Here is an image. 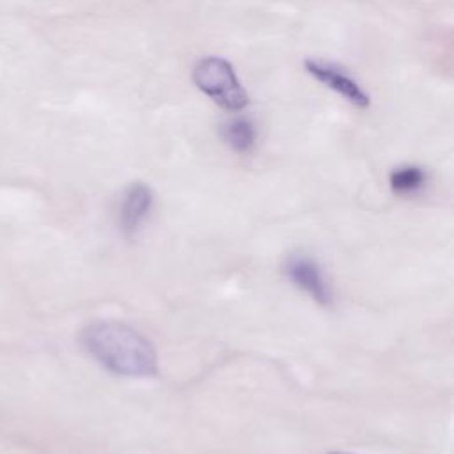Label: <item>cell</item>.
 Listing matches in <instances>:
<instances>
[{
	"label": "cell",
	"mask_w": 454,
	"mask_h": 454,
	"mask_svg": "<svg viewBox=\"0 0 454 454\" xmlns=\"http://www.w3.org/2000/svg\"><path fill=\"white\" fill-rule=\"evenodd\" d=\"M78 340L85 353L112 374L124 378L158 374V355L153 342L128 323L90 321L80 330Z\"/></svg>",
	"instance_id": "1"
},
{
	"label": "cell",
	"mask_w": 454,
	"mask_h": 454,
	"mask_svg": "<svg viewBox=\"0 0 454 454\" xmlns=\"http://www.w3.org/2000/svg\"><path fill=\"white\" fill-rule=\"evenodd\" d=\"M192 80L202 94L225 110H243L250 101L232 64L223 57L209 55L200 59L192 71Z\"/></svg>",
	"instance_id": "2"
},
{
	"label": "cell",
	"mask_w": 454,
	"mask_h": 454,
	"mask_svg": "<svg viewBox=\"0 0 454 454\" xmlns=\"http://www.w3.org/2000/svg\"><path fill=\"white\" fill-rule=\"evenodd\" d=\"M284 273L294 287L321 307H330L333 303V291L314 257L303 252L289 254L284 261Z\"/></svg>",
	"instance_id": "3"
},
{
	"label": "cell",
	"mask_w": 454,
	"mask_h": 454,
	"mask_svg": "<svg viewBox=\"0 0 454 454\" xmlns=\"http://www.w3.org/2000/svg\"><path fill=\"white\" fill-rule=\"evenodd\" d=\"M303 67L316 82H319L326 89L337 92L353 106L367 108L371 105V96L365 92V89L348 71H344L337 64L323 60V59L309 57V59H305Z\"/></svg>",
	"instance_id": "4"
},
{
	"label": "cell",
	"mask_w": 454,
	"mask_h": 454,
	"mask_svg": "<svg viewBox=\"0 0 454 454\" xmlns=\"http://www.w3.org/2000/svg\"><path fill=\"white\" fill-rule=\"evenodd\" d=\"M153 204H154L153 190L145 183H131L124 190L119 200V209H117L119 231L126 238L135 236L147 222L153 211Z\"/></svg>",
	"instance_id": "5"
},
{
	"label": "cell",
	"mask_w": 454,
	"mask_h": 454,
	"mask_svg": "<svg viewBox=\"0 0 454 454\" xmlns=\"http://www.w3.org/2000/svg\"><path fill=\"white\" fill-rule=\"evenodd\" d=\"M223 142L238 154H247L255 147L257 129L248 117H234L222 126Z\"/></svg>",
	"instance_id": "6"
},
{
	"label": "cell",
	"mask_w": 454,
	"mask_h": 454,
	"mask_svg": "<svg viewBox=\"0 0 454 454\" xmlns=\"http://www.w3.org/2000/svg\"><path fill=\"white\" fill-rule=\"evenodd\" d=\"M426 170L419 165H401L395 167L388 176L390 190L395 195H413L426 184Z\"/></svg>",
	"instance_id": "7"
},
{
	"label": "cell",
	"mask_w": 454,
	"mask_h": 454,
	"mask_svg": "<svg viewBox=\"0 0 454 454\" xmlns=\"http://www.w3.org/2000/svg\"><path fill=\"white\" fill-rule=\"evenodd\" d=\"M325 454H353V452H346V450H332V452H325Z\"/></svg>",
	"instance_id": "8"
}]
</instances>
